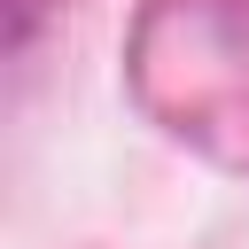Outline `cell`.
I'll return each instance as SVG.
<instances>
[{
  "label": "cell",
  "instance_id": "cell-1",
  "mask_svg": "<svg viewBox=\"0 0 249 249\" xmlns=\"http://www.w3.org/2000/svg\"><path fill=\"white\" fill-rule=\"evenodd\" d=\"M31 16H39V0H8V47L31 39Z\"/></svg>",
  "mask_w": 249,
  "mask_h": 249
}]
</instances>
